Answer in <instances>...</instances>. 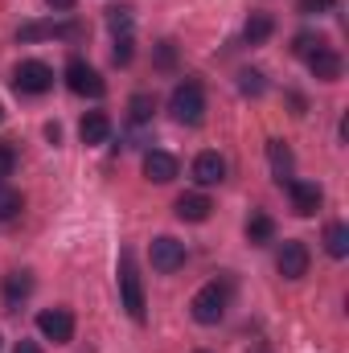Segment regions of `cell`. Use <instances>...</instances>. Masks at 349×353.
Returning a JSON list of instances; mask_svg holds the SVG:
<instances>
[{"instance_id":"obj_1","label":"cell","mask_w":349,"mask_h":353,"mask_svg":"<svg viewBox=\"0 0 349 353\" xmlns=\"http://www.w3.org/2000/svg\"><path fill=\"white\" fill-rule=\"evenodd\" d=\"M169 111H173L177 123H189V128H197V123L206 119V94H201V87H197L193 79L177 83L173 94H169Z\"/></svg>"},{"instance_id":"obj_2","label":"cell","mask_w":349,"mask_h":353,"mask_svg":"<svg viewBox=\"0 0 349 353\" xmlns=\"http://www.w3.org/2000/svg\"><path fill=\"white\" fill-rule=\"evenodd\" d=\"M226 304H230V288L226 283H206L197 288V296L189 300V312L197 325H218L226 316Z\"/></svg>"},{"instance_id":"obj_3","label":"cell","mask_w":349,"mask_h":353,"mask_svg":"<svg viewBox=\"0 0 349 353\" xmlns=\"http://www.w3.org/2000/svg\"><path fill=\"white\" fill-rule=\"evenodd\" d=\"M119 296H123V308H128V316L132 321H144V283H140V275H136V259H132V251H123L119 255Z\"/></svg>"},{"instance_id":"obj_4","label":"cell","mask_w":349,"mask_h":353,"mask_svg":"<svg viewBox=\"0 0 349 353\" xmlns=\"http://www.w3.org/2000/svg\"><path fill=\"white\" fill-rule=\"evenodd\" d=\"M12 87L21 90V94H46V90L54 87V70H50L46 62H37V58L17 62V70H12Z\"/></svg>"},{"instance_id":"obj_5","label":"cell","mask_w":349,"mask_h":353,"mask_svg":"<svg viewBox=\"0 0 349 353\" xmlns=\"http://www.w3.org/2000/svg\"><path fill=\"white\" fill-rule=\"evenodd\" d=\"M66 87L74 90V94H83V99H103L107 83L99 79V70L87 66L83 58H70V66H66Z\"/></svg>"},{"instance_id":"obj_6","label":"cell","mask_w":349,"mask_h":353,"mask_svg":"<svg viewBox=\"0 0 349 353\" xmlns=\"http://www.w3.org/2000/svg\"><path fill=\"white\" fill-rule=\"evenodd\" d=\"M37 329H41L46 341L66 345V341L74 337V316H70V308H46V312L37 316Z\"/></svg>"},{"instance_id":"obj_7","label":"cell","mask_w":349,"mask_h":353,"mask_svg":"<svg viewBox=\"0 0 349 353\" xmlns=\"http://www.w3.org/2000/svg\"><path fill=\"white\" fill-rule=\"evenodd\" d=\"M148 259L157 271H165V275H173L185 267V243H177L169 234H161V239H152V247H148Z\"/></svg>"},{"instance_id":"obj_8","label":"cell","mask_w":349,"mask_h":353,"mask_svg":"<svg viewBox=\"0 0 349 353\" xmlns=\"http://www.w3.org/2000/svg\"><path fill=\"white\" fill-rule=\"evenodd\" d=\"M288 193H292V210L300 214V218H312L317 210H321V201H325V193H321V185L317 181H288Z\"/></svg>"},{"instance_id":"obj_9","label":"cell","mask_w":349,"mask_h":353,"mask_svg":"<svg viewBox=\"0 0 349 353\" xmlns=\"http://www.w3.org/2000/svg\"><path fill=\"white\" fill-rule=\"evenodd\" d=\"M275 267H279L283 279H300V275H308V247H304L300 239L283 243L279 255H275Z\"/></svg>"},{"instance_id":"obj_10","label":"cell","mask_w":349,"mask_h":353,"mask_svg":"<svg viewBox=\"0 0 349 353\" xmlns=\"http://www.w3.org/2000/svg\"><path fill=\"white\" fill-rule=\"evenodd\" d=\"M308 70H312L321 83H337V79H341V54H337L333 46H321V50L308 58Z\"/></svg>"},{"instance_id":"obj_11","label":"cell","mask_w":349,"mask_h":353,"mask_svg":"<svg viewBox=\"0 0 349 353\" xmlns=\"http://www.w3.org/2000/svg\"><path fill=\"white\" fill-rule=\"evenodd\" d=\"M29 296H33V271H12V275L4 279V308L17 312Z\"/></svg>"},{"instance_id":"obj_12","label":"cell","mask_w":349,"mask_h":353,"mask_svg":"<svg viewBox=\"0 0 349 353\" xmlns=\"http://www.w3.org/2000/svg\"><path fill=\"white\" fill-rule=\"evenodd\" d=\"M144 176H148L152 185H169V181L177 176V157L161 152V148L144 152Z\"/></svg>"},{"instance_id":"obj_13","label":"cell","mask_w":349,"mask_h":353,"mask_svg":"<svg viewBox=\"0 0 349 353\" xmlns=\"http://www.w3.org/2000/svg\"><path fill=\"white\" fill-rule=\"evenodd\" d=\"M173 210H177V218H181V222H206V218H210V210H214V201H210L206 193H181Z\"/></svg>"},{"instance_id":"obj_14","label":"cell","mask_w":349,"mask_h":353,"mask_svg":"<svg viewBox=\"0 0 349 353\" xmlns=\"http://www.w3.org/2000/svg\"><path fill=\"white\" fill-rule=\"evenodd\" d=\"M267 161H271V173H275L279 185H288V181H292L296 157H292V148H288L283 140H271V144H267Z\"/></svg>"},{"instance_id":"obj_15","label":"cell","mask_w":349,"mask_h":353,"mask_svg":"<svg viewBox=\"0 0 349 353\" xmlns=\"http://www.w3.org/2000/svg\"><path fill=\"white\" fill-rule=\"evenodd\" d=\"M226 176V161L218 157V152H201L197 161H193V181L197 185H218Z\"/></svg>"},{"instance_id":"obj_16","label":"cell","mask_w":349,"mask_h":353,"mask_svg":"<svg viewBox=\"0 0 349 353\" xmlns=\"http://www.w3.org/2000/svg\"><path fill=\"white\" fill-rule=\"evenodd\" d=\"M79 33H83V25H54V21L50 25H37L33 21V25H21L17 37L21 41H37V37H79Z\"/></svg>"},{"instance_id":"obj_17","label":"cell","mask_w":349,"mask_h":353,"mask_svg":"<svg viewBox=\"0 0 349 353\" xmlns=\"http://www.w3.org/2000/svg\"><path fill=\"white\" fill-rule=\"evenodd\" d=\"M79 136H83V144H103L111 136V119L103 111H90V115H83V123H79Z\"/></svg>"},{"instance_id":"obj_18","label":"cell","mask_w":349,"mask_h":353,"mask_svg":"<svg viewBox=\"0 0 349 353\" xmlns=\"http://www.w3.org/2000/svg\"><path fill=\"white\" fill-rule=\"evenodd\" d=\"M271 33H275V21H271L267 12H251L247 25H243V41H247V46H263Z\"/></svg>"},{"instance_id":"obj_19","label":"cell","mask_w":349,"mask_h":353,"mask_svg":"<svg viewBox=\"0 0 349 353\" xmlns=\"http://www.w3.org/2000/svg\"><path fill=\"white\" fill-rule=\"evenodd\" d=\"M271 239H275V222H271L267 214H251V218H247V243H251V247H267Z\"/></svg>"},{"instance_id":"obj_20","label":"cell","mask_w":349,"mask_h":353,"mask_svg":"<svg viewBox=\"0 0 349 353\" xmlns=\"http://www.w3.org/2000/svg\"><path fill=\"white\" fill-rule=\"evenodd\" d=\"M325 251H329L333 259H346L349 255V226L346 222H333V226L325 230Z\"/></svg>"},{"instance_id":"obj_21","label":"cell","mask_w":349,"mask_h":353,"mask_svg":"<svg viewBox=\"0 0 349 353\" xmlns=\"http://www.w3.org/2000/svg\"><path fill=\"white\" fill-rule=\"evenodd\" d=\"M132 21H136V17H132L128 4H111V8H107V29H111L115 37H132Z\"/></svg>"},{"instance_id":"obj_22","label":"cell","mask_w":349,"mask_h":353,"mask_svg":"<svg viewBox=\"0 0 349 353\" xmlns=\"http://www.w3.org/2000/svg\"><path fill=\"white\" fill-rule=\"evenodd\" d=\"M152 111H157V99H152V94H132V99H128V115H132V123H148Z\"/></svg>"},{"instance_id":"obj_23","label":"cell","mask_w":349,"mask_h":353,"mask_svg":"<svg viewBox=\"0 0 349 353\" xmlns=\"http://www.w3.org/2000/svg\"><path fill=\"white\" fill-rule=\"evenodd\" d=\"M21 210H25V197H21L17 189L0 185V222H12V218H17Z\"/></svg>"},{"instance_id":"obj_24","label":"cell","mask_w":349,"mask_h":353,"mask_svg":"<svg viewBox=\"0 0 349 353\" xmlns=\"http://www.w3.org/2000/svg\"><path fill=\"white\" fill-rule=\"evenodd\" d=\"M321 46H329V41L317 37V33H296V37H292V54H300V58H312Z\"/></svg>"},{"instance_id":"obj_25","label":"cell","mask_w":349,"mask_h":353,"mask_svg":"<svg viewBox=\"0 0 349 353\" xmlns=\"http://www.w3.org/2000/svg\"><path fill=\"white\" fill-rule=\"evenodd\" d=\"M239 90H243L247 99H259L263 90H267V79H263V70H243V74H239Z\"/></svg>"},{"instance_id":"obj_26","label":"cell","mask_w":349,"mask_h":353,"mask_svg":"<svg viewBox=\"0 0 349 353\" xmlns=\"http://www.w3.org/2000/svg\"><path fill=\"white\" fill-rule=\"evenodd\" d=\"M111 58H115V66H128V62L136 58V41H132V37H115V50H111Z\"/></svg>"},{"instance_id":"obj_27","label":"cell","mask_w":349,"mask_h":353,"mask_svg":"<svg viewBox=\"0 0 349 353\" xmlns=\"http://www.w3.org/2000/svg\"><path fill=\"white\" fill-rule=\"evenodd\" d=\"M12 169H17V152L8 144H0V185H4V176H12Z\"/></svg>"},{"instance_id":"obj_28","label":"cell","mask_w":349,"mask_h":353,"mask_svg":"<svg viewBox=\"0 0 349 353\" xmlns=\"http://www.w3.org/2000/svg\"><path fill=\"white\" fill-rule=\"evenodd\" d=\"M296 8H300L304 17H317V12H329L333 0H296Z\"/></svg>"},{"instance_id":"obj_29","label":"cell","mask_w":349,"mask_h":353,"mask_svg":"<svg viewBox=\"0 0 349 353\" xmlns=\"http://www.w3.org/2000/svg\"><path fill=\"white\" fill-rule=\"evenodd\" d=\"M173 62H177V50H173V41H161V46H157V66H165V70H169Z\"/></svg>"},{"instance_id":"obj_30","label":"cell","mask_w":349,"mask_h":353,"mask_svg":"<svg viewBox=\"0 0 349 353\" xmlns=\"http://www.w3.org/2000/svg\"><path fill=\"white\" fill-rule=\"evenodd\" d=\"M12 353H41V345H37V341H17Z\"/></svg>"},{"instance_id":"obj_31","label":"cell","mask_w":349,"mask_h":353,"mask_svg":"<svg viewBox=\"0 0 349 353\" xmlns=\"http://www.w3.org/2000/svg\"><path fill=\"white\" fill-rule=\"evenodd\" d=\"M50 8H58V12H66V8H74V0H46Z\"/></svg>"},{"instance_id":"obj_32","label":"cell","mask_w":349,"mask_h":353,"mask_svg":"<svg viewBox=\"0 0 349 353\" xmlns=\"http://www.w3.org/2000/svg\"><path fill=\"white\" fill-rule=\"evenodd\" d=\"M0 119H4V107H0Z\"/></svg>"},{"instance_id":"obj_33","label":"cell","mask_w":349,"mask_h":353,"mask_svg":"<svg viewBox=\"0 0 349 353\" xmlns=\"http://www.w3.org/2000/svg\"><path fill=\"white\" fill-rule=\"evenodd\" d=\"M197 353H206V350H197Z\"/></svg>"}]
</instances>
